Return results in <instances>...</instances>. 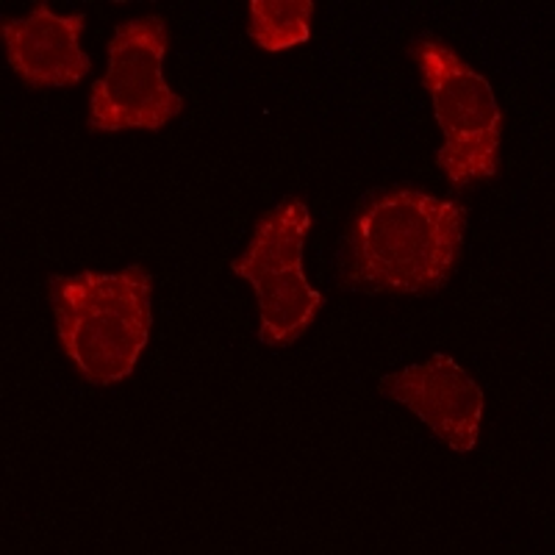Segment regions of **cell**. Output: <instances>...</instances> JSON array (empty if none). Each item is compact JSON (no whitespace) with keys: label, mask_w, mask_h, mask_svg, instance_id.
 I'll list each match as a JSON object with an SVG mask.
<instances>
[{"label":"cell","mask_w":555,"mask_h":555,"mask_svg":"<svg viewBox=\"0 0 555 555\" xmlns=\"http://www.w3.org/2000/svg\"><path fill=\"white\" fill-rule=\"evenodd\" d=\"M467 208L414 186L366 197L345 236L341 286L389 295H430L459 267Z\"/></svg>","instance_id":"cell-1"},{"label":"cell","mask_w":555,"mask_h":555,"mask_svg":"<svg viewBox=\"0 0 555 555\" xmlns=\"http://www.w3.org/2000/svg\"><path fill=\"white\" fill-rule=\"evenodd\" d=\"M59 341L78 373L112 386L137 370L153 328V278L145 267L48 278Z\"/></svg>","instance_id":"cell-2"},{"label":"cell","mask_w":555,"mask_h":555,"mask_svg":"<svg viewBox=\"0 0 555 555\" xmlns=\"http://www.w3.org/2000/svg\"><path fill=\"white\" fill-rule=\"evenodd\" d=\"M409 56L420 69L442 128L444 145L436 151V165L442 167L450 186L467 190L469 183L498 176L503 112L489 81L455 48L430 34L411 39Z\"/></svg>","instance_id":"cell-3"},{"label":"cell","mask_w":555,"mask_h":555,"mask_svg":"<svg viewBox=\"0 0 555 555\" xmlns=\"http://www.w3.org/2000/svg\"><path fill=\"white\" fill-rule=\"evenodd\" d=\"M309 231V203L286 197L256 222L245 253L231 261L234 275L245 278L256 292L259 339L270 347L295 345L325 306V297L309 284L304 270Z\"/></svg>","instance_id":"cell-4"},{"label":"cell","mask_w":555,"mask_h":555,"mask_svg":"<svg viewBox=\"0 0 555 555\" xmlns=\"http://www.w3.org/2000/svg\"><path fill=\"white\" fill-rule=\"evenodd\" d=\"M170 31L162 14L128 20L108 42V73L89 95V128L114 131H158L183 112L165 78Z\"/></svg>","instance_id":"cell-5"},{"label":"cell","mask_w":555,"mask_h":555,"mask_svg":"<svg viewBox=\"0 0 555 555\" xmlns=\"http://www.w3.org/2000/svg\"><path fill=\"white\" fill-rule=\"evenodd\" d=\"M380 395L405 405L423 420L436 439L455 453H469L483 428V389L467 370L450 356H430L428 361L389 373L378 384Z\"/></svg>","instance_id":"cell-6"},{"label":"cell","mask_w":555,"mask_h":555,"mask_svg":"<svg viewBox=\"0 0 555 555\" xmlns=\"http://www.w3.org/2000/svg\"><path fill=\"white\" fill-rule=\"evenodd\" d=\"M87 17L56 14L48 3H37L31 14L3 23V42L12 69L28 87H78L92 69V59L81 48Z\"/></svg>","instance_id":"cell-7"},{"label":"cell","mask_w":555,"mask_h":555,"mask_svg":"<svg viewBox=\"0 0 555 555\" xmlns=\"http://www.w3.org/2000/svg\"><path fill=\"white\" fill-rule=\"evenodd\" d=\"M311 0H250L247 34L261 51L281 53L311 39Z\"/></svg>","instance_id":"cell-8"}]
</instances>
